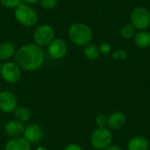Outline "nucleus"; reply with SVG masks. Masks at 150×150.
I'll return each mask as SVG.
<instances>
[{"label":"nucleus","mask_w":150,"mask_h":150,"mask_svg":"<svg viewBox=\"0 0 150 150\" xmlns=\"http://www.w3.org/2000/svg\"><path fill=\"white\" fill-rule=\"evenodd\" d=\"M44 52L36 44H27L15 53V62L24 70L33 71L39 69L44 62Z\"/></svg>","instance_id":"obj_1"},{"label":"nucleus","mask_w":150,"mask_h":150,"mask_svg":"<svg viewBox=\"0 0 150 150\" xmlns=\"http://www.w3.org/2000/svg\"><path fill=\"white\" fill-rule=\"evenodd\" d=\"M69 37L77 46H86L92 39L91 29L83 23H76L69 29Z\"/></svg>","instance_id":"obj_2"},{"label":"nucleus","mask_w":150,"mask_h":150,"mask_svg":"<svg viewBox=\"0 0 150 150\" xmlns=\"http://www.w3.org/2000/svg\"><path fill=\"white\" fill-rule=\"evenodd\" d=\"M15 18L18 23L25 26H32L38 21V14L36 11L29 6V4L21 3L15 9Z\"/></svg>","instance_id":"obj_3"},{"label":"nucleus","mask_w":150,"mask_h":150,"mask_svg":"<svg viewBox=\"0 0 150 150\" xmlns=\"http://www.w3.org/2000/svg\"><path fill=\"white\" fill-rule=\"evenodd\" d=\"M112 134L107 127H98L91 134V142L95 149L103 150L111 145Z\"/></svg>","instance_id":"obj_4"},{"label":"nucleus","mask_w":150,"mask_h":150,"mask_svg":"<svg viewBox=\"0 0 150 150\" xmlns=\"http://www.w3.org/2000/svg\"><path fill=\"white\" fill-rule=\"evenodd\" d=\"M0 75L2 78L9 83H18L22 76L21 69L15 62H7L1 66Z\"/></svg>","instance_id":"obj_5"},{"label":"nucleus","mask_w":150,"mask_h":150,"mask_svg":"<svg viewBox=\"0 0 150 150\" xmlns=\"http://www.w3.org/2000/svg\"><path fill=\"white\" fill-rule=\"evenodd\" d=\"M131 25L139 30H145L150 25L149 11L143 7L135 8L131 13Z\"/></svg>","instance_id":"obj_6"},{"label":"nucleus","mask_w":150,"mask_h":150,"mask_svg":"<svg viewBox=\"0 0 150 150\" xmlns=\"http://www.w3.org/2000/svg\"><path fill=\"white\" fill-rule=\"evenodd\" d=\"M54 39V31L48 25H41L38 26L33 33L35 44L40 47L47 46Z\"/></svg>","instance_id":"obj_7"},{"label":"nucleus","mask_w":150,"mask_h":150,"mask_svg":"<svg viewBox=\"0 0 150 150\" xmlns=\"http://www.w3.org/2000/svg\"><path fill=\"white\" fill-rule=\"evenodd\" d=\"M18 107V99L14 93L9 91L0 92V110L5 113L13 112Z\"/></svg>","instance_id":"obj_8"},{"label":"nucleus","mask_w":150,"mask_h":150,"mask_svg":"<svg viewBox=\"0 0 150 150\" xmlns=\"http://www.w3.org/2000/svg\"><path fill=\"white\" fill-rule=\"evenodd\" d=\"M68 51L67 43L62 39H54L48 45V53L55 60L63 58Z\"/></svg>","instance_id":"obj_9"},{"label":"nucleus","mask_w":150,"mask_h":150,"mask_svg":"<svg viewBox=\"0 0 150 150\" xmlns=\"http://www.w3.org/2000/svg\"><path fill=\"white\" fill-rule=\"evenodd\" d=\"M23 136L31 144L32 143H37L43 137L42 127L39 124H36V123L29 124L27 127H25Z\"/></svg>","instance_id":"obj_10"},{"label":"nucleus","mask_w":150,"mask_h":150,"mask_svg":"<svg viewBox=\"0 0 150 150\" xmlns=\"http://www.w3.org/2000/svg\"><path fill=\"white\" fill-rule=\"evenodd\" d=\"M4 133L11 138H17V137H21L24 134L25 127L22 122L17 120H12L8 121L5 126H4Z\"/></svg>","instance_id":"obj_11"},{"label":"nucleus","mask_w":150,"mask_h":150,"mask_svg":"<svg viewBox=\"0 0 150 150\" xmlns=\"http://www.w3.org/2000/svg\"><path fill=\"white\" fill-rule=\"evenodd\" d=\"M126 123V116L121 112H112L107 120V126L110 130H120Z\"/></svg>","instance_id":"obj_12"},{"label":"nucleus","mask_w":150,"mask_h":150,"mask_svg":"<svg viewBox=\"0 0 150 150\" xmlns=\"http://www.w3.org/2000/svg\"><path fill=\"white\" fill-rule=\"evenodd\" d=\"M5 150H31V143L24 137L11 138L4 147Z\"/></svg>","instance_id":"obj_13"},{"label":"nucleus","mask_w":150,"mask_h":150,"mask_svg":"<svg viewBox=\"0 0 150 150\" xmlns=\"http://www.w3.org/2000/svg\"><path fill=\"white\" fill-rule=\"evenodd\" d=\"M149 142L141 136L134 137L131 139L127 144L128 150H148L149 149Z\"/></svg>","instance_id":"obj_14"},{"label":"nucleus","mask_w":150,"mask_h":150,"mask_svg":"<svg viewBox=\"0 0 150 150\" xmlns=\"http://www.w3.org/2000/svg\"><path fill=\"white\" fill-rule=\"evenodd\" d=\"M15 47L12 43L5 41L0 44V61H4L15 55Z\"/></svg>","instance_id":"obj_15"},{"label":"nucleus","mask_w":150,"mask_h":150,"mask_svg":"<svg viewBox=\"0 0 150 150\" xmlns=\"http://www.w3.org/2000/svg\"><path fill=\"white\" fill-rule=\"evenodd\" d=\"M134 42L141 48H148L150 47V33L142 30L134 35Z\"/></svg>","instance_id":"obj_16"},{"label":"nucleus","mask_w":150,"mask_h":150,"mask_svg":"<svg viewBox=\"0 0 150 150\" xmlns=\"http://www.w3.org/2000/svg\"><path fill=\"white\" fill-rule=\"evenodd\" d=\"M14 114H15L17 120L22 123L29 121L32 117L31 111L25 106H18L16 110L14 111Z\"/></svg>","instance_id":"obj_17"},{"label":"nucleus","mask_w":150,"mask_h":150,"mask_svg":"<svg viewBox=\"0 0 150 150\" xmlns=\"http://www.w3.org/2000/svg\"><path fill=\"white\" fill-rule=\"evenodd\" d=\"M83 53H84V55L90 60H95V59L98 58V56L100 54L99 48L94 44L86 45L84 47Z\"/></svg>","instance_id":"obj_18"},{"label":"nucleus","mask_w":150,"mask_h":150,"mask_svg":"<svg viewBox=\"0 0 150 150\" xmlns=\"http://www.w3.org/2000/svg\"><path fill=\"white\" fill-rule=\"evenodd\" d=\"M120 34L124 39L129 40L135 35V28L132 25H126L120 29Z\"/></svg>","instance_id":"obj_19"},{"label":"nucleus","mask_w":150,"mask_h":150,"mask_svg":"<svg viewBox=\"0 0 150 150\" xmlns=\"http://www.w3.org/2000/svg\"><path fill=\"white\" fill-rule=\"evenodd\" d=\"M107 120H108V118L105 114L99 113L96 116L95 122H96V125L98 126V127H106Z\"/></svg>","instance_id":"obj_20"},{"label":"nucleus","mask_w":150,"mask_h":150,"mask_svg":"<svg viewBox=\"0 0 150 150\" xmlns=\"http://www.w3.org/2000/svg\"><path fill=\"white\" fill-rule=\"evenodd\" d=\"M0 3L6 8L16 9L21 3V0H0Z\"/></svg>","instance_id":"obj_21"},{"label":"nucleus","mask_w":150,"mask_h":150,"mask_svg":"<svg viewBox=\"0 0 150 150\" xmlns=\"http://www.w3.org/2000/svg\"><path fill=\"white\" fill-rule=\"evenodd\" d=\"M112 58L114 60H117V61H123L125 60L127 57V54L125 50H122V49H118V50H115L113 53H112Z\"/></svg>","instance_id":"obj_22"},{"label":"nucleus","mask_w":150,"mask_h":150,"mask_svg":"<svg viewBox=\"0 0 150 150\" xmlns=\"http://www.w3.org/2000/svg\"><path fill=\"white\" fill-rule=\"evenodd\" d=\"M43 8L51 10L57 5V0H40Z\"/></svg>","instance_id":"obj_23"},{"label":"nucleus","mask_w":150,"mask_h":150,"mask_svg":"<svg viewBox=\"0 0 150 150\" xmlns=\"http://www.w3.org/2000/svg\"><path fill=\"white\" fill-rule=\"evenodd\" d=\"M99 52L104 54H109L111 52V46L108 44V43H102L100 46H99Z\"/></svg>","instance_id":"obj_24"},{"label":"nucleus","mask_w":150,"mask_h":150,"mask_svg":"<svg viewBox=\"0 0 150 150\" xmlns=\"http://www.w3.org/2000/svg\"><path fill=\"white\" fill-rule=\"evenodd\" d=\"M64 150H83V149L77 144L71 143V144H69L68 146H66Z\"/></svg>","instance_id":"obj_25"},{"label":"nucleus","mask_w":150,"mask_h":150,"mask_svg":"<svg viewBox=\"0 0 150 150\" xmlns=\"http://www.w3.org/2000/svg\"><path fill=\"white\" fill-rule=\"evenodd\" d=\"M105 150H122V149L119 146H116V145H110Z\"/></svg>","instance_id":"obj_26"},{"label":"nucleus","mask_w":150,"mask_h":150,"mask_svg":"<svg viewBox=\"0 0 150 150\" xmlns=\"http://www.w3.org/2000/svg\"><path fill=\"white\" fill-rule=\"evenodd\" d=\"M24 4H35L37 2H39L40 0H21Z\"/></svg>","instance_id":"obj_27"},{"label":"nucleus","mask_w":150,"mask_h":150,"mask_svg":"<svg viewBox=\"0 0 150 150\" xmlns=\"http://www.w3.org/2000/svg\"><path fill=\"white\" fill-rule=\"evenodd\" d=\"M36 150H49L47 148H46V147H43V146H40V147H39L38 149Z\"/></svg>","instance_id":"obj_28"},{"label":"nucleus","mask_w":150,"mask_h":150,"mask_svg":"<svg viewBox=\"0 0 150 150\" xmlns=\"http://www.w3.org/2000/svg\"><path fill=\"white\" fill-rule=\"evenodd\" d=\"M1 66H2V65H1V62H0V69H1Z\"/></svg>","instance_id":"obj_29"},{"label":"nucleus","mask_w":150,"mask_h":150,"mask_svg":"<svg viewBox=\"0 0 150 150\" xmlns=\"http://www.w3.org/2000/svg\"><path fill=\"white\" fill-rule=\"evenodd\" d=\"M91 150H98V149H91Z\"/></svg>","instance_id":"obj_30"}]
</instances>
